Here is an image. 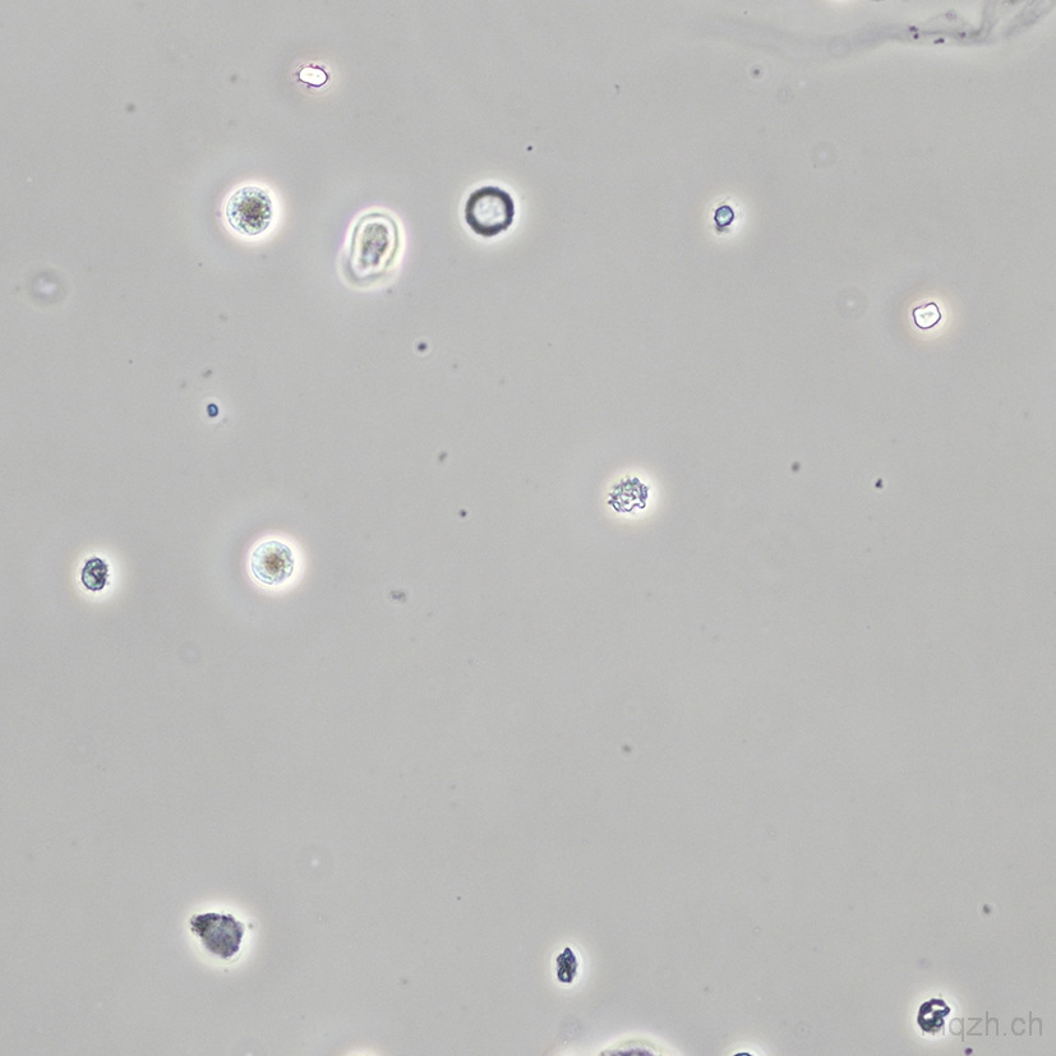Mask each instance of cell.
Listing matches in <instances>:
<instances>
[{
    "instance_id": "6da1fadb",
    "label": "cell",
    "mask_w": 1056,
    "mask_h": 1056,
    "mask_svg": "<svg viewBox=\"0 0 1056 1056\" xmlns=\"http://www.w3.org/2000/svg\"><path fill=\"white\" fill-rule=\"evenodd\" d=\"M400 247V229L393 216L381 211L367 212L354 225L345 257V275L358 287L377 283L393 269Z\"/></svg>"
},
{
    "instance_id": "7a4b0ae2",
    "label": "cell",
    "mask_w": 1056,
    "mask_h": 1056,
    "mask_svg": "<svg viewBox=\"0 0 1056 1056\" xmlns=\"http://www.w3.org/2000/svg\"><path fill=\"white\" fill-rule=\"evenodd\" d=\"M515 202L505 189L487 186L476 189L465 205L464 218L474 233L484 238L505 233L515 220Z\"/></svg>"
},
{
    "instance_id": "3957f363",
    "label": "cell",
    "mask_w": 1056,
    "mask_h": 1056,
    "mask_svg": "<svg viewBox=\"0 0 1056 1056\" xmlns=\"http://www.w3.org/2000/svg\"><path fill=\"white\" fill-rule=\"evenodd\" d=\"M229 227L246 237H257L269 229L274 219V202L266 189L246 186L237 189L225 205Z\"/></svg>"
},
{
    "instance_id": "277c9868",
    "label": "cell",
    "mask_w": 1056,
    "mask_h": 1056,
    "mask_svg": "<svg viewBox=\"0 0 1056 1056\" xmlns=\"http://www.w3.org/2000/svg\"><path fill=\"white\" fill-rule=\"evenodd\" d=\"M191 930L200 936L205 948L215 956L230 959L241 949L244 936V925L234 919L233 915L205 913L193 916Z\"/></svg>"
},
{
    "instance_id": "5b68a950",
    "label": "cell",
    "mask_w": 1056,
    "mask_h": 1056,
    "mask_svg": "<svg viewBox=\"0 0 1056 1056\" xmlns=\"http://www.w3.org/2000/svg\"><path fill=\"white\" fill-rule=\"evenodd\" d=\"M249 569L258 583L267 587H279L292 578L295 556L287 543L270 539L257 544L252 551Z\"/></svg>"
},
{
    "instance_id": "8992f818",
    "label": "cell",
    "mask_w": 1056,
    "mask_h": 1056,
    "mask_svg": "<svg viewBox=\"0 0 1056 1056\" xmlns=\"http://www.w3.org/2000/svg\"><path fill=\"white\" fill-rule=\"evenodd\" d=\"M951 1013V1008L942 999H931L920 1008L917 1014V1023L925 1034L935 1035L944 1028L945 1018Z\"/></svg>"
},
{
    "instance_id": "52a82bcc",
    "label": "cell",
    "mask_w": 1056,
    "mask_h": 1056,
    "mask_svg": "<svg viewBox=\"0 0 1056 1056\" xmlns=\"http://www.w3.org/2000/svg\"><path fill=\"white\" fill-rule=\"evenodd\" d=\"M110 579V569L100 557H91L81 570V583L89 592H103Z\"/></svg>"
},
{
    "instance_id": "ba28073f",
    "label": "cell",
    "mask_w": 1056,
    "mask_h": 1056,
    "mask_svg": "<svg viewBox=\"0 0 1056 1056\" xmlns=\"http://www.w3.org/2000/svg\"><path fill=\"white\" fill-rule=\"evenodd\" d=\"M557 962V979L562 984H573L578 975L579 962L576 958L573 949L566 947L565 951L560 954L556 959Z\"/></svg>"
},
{
    "instance_id": "9c48e42d",
    "label": "cell",
    "mask_w": 1056,
    "mask_h": 1056,
    "mask_svg": "<svg viewBox=\"0 0 1056 1056\" xmlns=\"http://www.w3.org/2000/svg\"><path fill=\"white\" fill-rule=\"evenodd\" d=\"M913 321L921 330H930L942 321V312L936 303H926L912 311Z\"/></svg>"
},
{
    "instance_id": "30bf717a",
    "label": "cell",
    "mask_w": 1056,
    "mask_h": 1056,
    "mask_svg": "<svg viewBox=\"0 0 1056 1056\" xmlns=\"http://www.w3.org/2000/svg\"><path fill=\"white\" fill-rule=\"evenodd\" d=\"M299 77H301V81L315 87L325 85L327 80H329V76L321 68H304L302 73H299Z\"/></svg>"
}]
</instances>
